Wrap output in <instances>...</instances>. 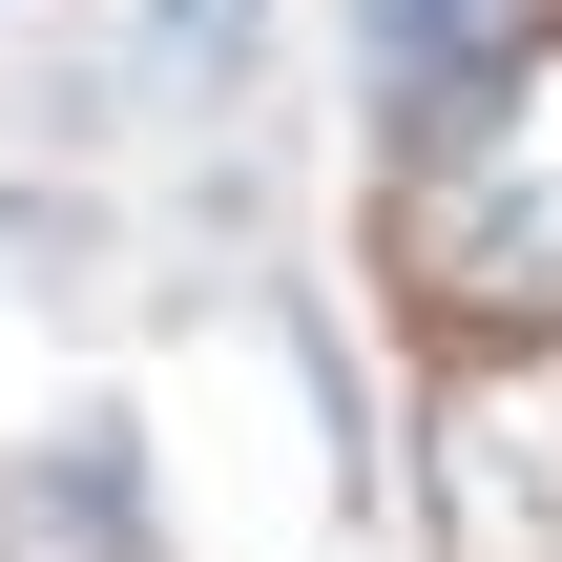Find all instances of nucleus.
Segmentation results:
<instances>
[{
    "label": "nucleus",
    "mask_w": 562,
    "mask_h": 562,
    "mask_svg": "<svg viewBox=\"0 0 562 562\" xmlns=\"http://www.w3.org/2000/svg\"><path fill=\"white\" fill-rule=\"evenodd\" d=\"M396 250H417V292L480 313V334L562 313V42H501V63H480V104L438 125Z\"/></svg>",
    "instance_id": "obj_1"
},
{
    "label": "nucleus",
    "mask_w": 562,
    "mask_h": 562,
    "mask_svg": "<svg viewBox=\"0 0 562 562\" xmlns=\"http://www.w3.org/2000/svg\"><path fill=\"white\" fill-rule=\"evenodd\" d=\"M501 63V0H375V83L417 104V83H480Z\"/></svg>",
    "instance_id": "obj_2"
}]
</instances>
